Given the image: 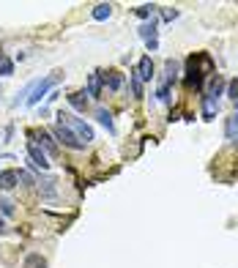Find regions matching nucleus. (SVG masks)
Returning <instances> with one entry per match:
<instances>
[{
  "label": "nucleus",
  "instance_id": "obj_1",
  "mask_svg": "<svg viewBox=\"0 0 238 268\" xmlns=\"http://www.w3.org/2000/svg\"><path fill=\"white\" fill-rule=\"evenodd\" d=\"M205 74H214L211 55H205V52L192 55V58L186 60V82H189L192 88L200 90V88H202V79H205Z\"/></svg>",
  "mask_w": 238,
  "mask_h": 268
},
{
  "label": "nucleus",
  "instance_id": "obj_2",
  "mask_svg": "<svg viewBox=\"0 0 238 268\" xmlns=\"http://www.w3.org/2000/svg\"><path fill=\"white\" fill-rule=\"evenodd\" d=\"M225 79L219 77V74H214L211 77V88L205 90V96H202V120H214L216 118V110H219V96L225 93Z\"/></svg>",
  "mask_w": 238,
  "mask_h": 268
},
{
  "label": "nucleus",
  "instance_id": "obj_3",
  "mask_svg": "<svg viewBox=\"0 0 238 268\" xmlns=\"http://www.w3.org/2000/svg\"><path fill=\"white\" fill-rule=\"evenodd\" d=\"M55 118H58V123H63V126H69V129L74 131V134H77L79 140H82L85 145L90 143V140H93V129H90L88 123H85V120H79V118H74L72 113H63V110H60L58 115H55Z\"/></svg>",
  "mask_w": 238,
  "mask_h": 268
},
{
  "label": "nucleus",
  "instance_id": "obj_4",
  "mask_svg": "<svg viewBox=\"0 0 238 268\" xmlns=\"http://www.w3.org/2000/svg\"><path fill=\"white\" fill-rule=\"evenodd\" d=\"M58 79H60V74H49V77H44V79H36L33 88H30V96H28V102H25V104L36 107V104L41 102V96H47V90L58 85Z\"/></svg>",
  "mask_w": 238,
  "mask_h": 268
},
{
  "label": "nucleus",
  "instance_id": "obj_5",
  "mask_svg": "<svg viewBox=\"0 0 238 268\" xmlns=\"http://www.w3.org/2000/svg\"><path fill=\"white\" fill-rule=\"evenodd\" d=\"M55 137H58L60 143L66 145V148H72V151H82V148H85L82 140H79L77 134H74L69 126H63V123H58V129H55Z\"/></svg>",
  "mask_w": 238,
  "mask_h": 268
},
{
  "label": "nucleus",
  "instance_id": "obj_6",
  "mask_svg": "<svg viewBox=\"0 0 238 268\" xmlns=\"http://www.w3.org/2000/svg\"><path fill=\"white\" fill-rule=\"evenodd\" d=\"M159 25H156V19H151V22H145L143 28H140V38L145 41V47L154 52V49H159Z\"/></svg>",
  "mask_w": 238,
  "mask_h": 268
},
{
  "label": "nucleus",
  "instance_id": "obj_7",
  "mask_svg": "<svg viewBox=\"0 0 238 268\" xmlns=\"http://www.w3.org/2000/svg\"><path fill=\"white\" fill-rule=\"evenodd\" d=\"M28 156H30V161H33L36 167H41V170H49L47 151H44L41 145L36 143V140H28Z\"/></svg>",
  "mask_w": 238,
  "mask_h": 268
},
{
  "label": "nucleus",
  "instance_id": "obj_8",
  "mask_svg": "<svg viewBox=\"0 0 238 268\" xmlns=\"http://www.w3.org/2000/svg\"><path fill=\"white\" fill-rule=\"evenodd\" d=\"M19 184V173L17 170H0V191H8Z\"/></svg>",
  "mask_w": 238,
  "mask_h": 268
},
{
  "label": "nucleus",
  "instance_id": "obj_9",
  "mask_svg": "<svg viewBox=\"0 0 238 268\" xmlns=\"http://www.w3.org/2000/svg\"><path fill=\"white\" fill-rule=\"evenodd\" d=\"M101 79H104L101 72H90L88 74V96H93V99L101 96Z\"/></svg>",
  "mask_w": 238,
  "mask_h": 268
},
{
  "label": "nucleus",
  "instance_id": "obj_10",
  "mask_svg": "<svg viewBox=\"0 0 238 268\" xmlns=\"http://www.w3.org/2000/svg\"><path fill=\"white\" fill-rule=\"evenodd\" d=\"M66 99H69V104H72L77 113H85V110H88V99H85L82 90H74V93H69Z\"/></svg>",
  "mask_w": 238,
  "mask_h": 268
},
{
  "label": "nucleus",
  "instance_id": "obj_11",
  "mask_svg": "<svg viewBox=\"0 0 238 268\" xmlns=\"http://www.w3.org/2000/svg\"><path fill=\"white\" fill-rule=\"evenodd\" d=\"M96 120H99L101 126H104V129L110 131V134H115V123H113V115L107 113V110L104 107H96Z\"/></svg>",
  "mask_w": 238,
  "mask_h": 268
},
{
  "label": "nucleus",
  "instance_id": "obj_12",
  "mask_svg": "<svg viewBox=\"0 0 238 268\" xmlns=\"http://www.w3.org/2000/svg\"><path fill=\"white\" fill-rule=\"evenodd\" d=\"M36 143H39V145H41V148H44V151H47V153H49V156H55V153H58V145H55V143H52V137H49L47 131H39V140H36Z\"/></svg>",
  "mask_w": 238,
  "mask_h": 268
},
{
  "label": "nucleus",
  "instance_id": "obj_13",
  "mask_svg": "<svg viewBox=\"0 0 238 268\" xmlns=\"http://www.w3.org/2000/svg\"><path fill=\"white\" fill-rule=\"evenodd\" d=\"M137 74H140V79H151L154 77V63H151V58H140Z\"/></svg>",
  "mask_w": 238,
  "mask_h": 268
},
{
  "label": "nucleus",
  "instance_id": "obj_14",
  "mask_svg": "<svg viewBox=\"0 0 238 268\" xmlns=\"http://www.w3.org/2000/svg\"><path fill=\"white\" fill-rule=\"evenodd\" d=\"M110 14H113V6H110V3H99V6L93 8V19H99V22L110 19Z\"/></svg>",
  "mask_w": 238,
  "mask_h": 268
},
{
  "label": "nucleus",
  "instance_id": "obj_15",
  "mask_svg": "<svg viewBox=\"0 0 238 268\" xmlns=\"http://www.w3.org/2000/svg\"><path fill=\"white\" fill-rule=\"evenodd\" d=\"M25 268H47V260H44L41 255H36V252H33V255H28L25 257V263H22Z\"/></svg>",
  "mask_w": 238,
  "mask_h": 268
},
{
  "label": "nucleus",
  "instance_id": "obj_16",
  "mask_svg": "<svg viewBox=\"0 0 238 268\" xmlns=\"http://www.w3.org/2000/svg\"><path fill=\"white\" fill-rule=\"evenodd\" d=\"M225 134H227V137H230V140H236V137H238V113H233L230 118H227Z\"/></svg>",
  "mask_w": 238,
  "mask_h": 268
},
{
  "label": "nucleus",
  "instance_id": "obj_17",
  "mask_svg": "<svg viewBox=\"0 0 238 268\" xmlns=\"http://www.w3.org/2000/svg\"><path fill=\"white\" fill-rule=\"evenodd\" d=\"M104 79H107V85H110L113 90H120V88H123V74H118V72L104 74Z\"/></svg>",
  "mask_w": 238,
  "mask_h": 268
},
{
  "label": "nucleus",
  "instance_id": "obj_18",
  "mask_svg": "<svg viewBox=\"0 0 238 268\" xmlns=\"http://www.w3.org/2000/svg\"><path fill=\"white\" fill-rule=\"evenodd\" d=\"M129 85H131V90H134V96H143V79H140L137 72L129 74Z\"/></svg>",
  "mask_w": 238,
  "mask_h": 268
},
{
  "label": "nucleus",
  "instance_id": "obj_19",
  "mask_svg": "<svg viewBox=\"0 0 238 268\" xmlns=\"http://www.w3.org/2000/svg\"><path fill=\"white\" fill-rule=\"evenodd\" d=\"M11 74H14V60L0 55V77H11Z\"/></svg>",
  "mask_w": 238,
  "mask_h": 268
},
{
  "label": "nucleus",
  "instance_id": "obj_20",
  "mask_svg": "<svg viewBox=\"0 0 238 268\" xmlns=\"http://www.w3.org/2000/svg\"><path fill=\"white\" fill-rule=\"evenodd\" d=\"M156 96H159V102H170V79H161V85H159V93H156Z\"/></svg>",
  "mask_w": 238,
  "mask_h": 268
},
{
  "label": "nucleus",
  "instance_id": "obj_21",
  "mask_svg": "<svg viewBox=\"0 0 238 268\" xmlns=\"http://www.w3.org/2000/svg\"><path fill=\"white\" fill-rule=\"evenodd\" d=\"M0 214H3V216H14V203H11V200L0 197Z\"/></svg>",
  "mask_w": 238,
  "mask_h": 268
},
{
  "label": "nucleus",
  "instance_id": "obj_22",
  "mask_svg": "<svg viewBox=\"0 0 238 268\" xmlns=\"http://www.w3.org/2000/svg\"><path fill=\"white\" fill-rule=\"evenodd\" d=\"M227 96H230L233 102H238V79H230V82H227Z\"/></svg>",
  "mask_w": 238,
  "mask_h": 268
},
{
  "label": "nucleus",
  "instance_id": "obj_23",
  "mask_svg": "<svg viewBox=\"0 0 238 268\" xmlns=\"http://www.w3.org/2000/svg\"><path fill=\"white\" fill-rule=\"evenodd\" d=\"M154 11H156V6H140L137 11H134V14H137L140 19H148V17H151V14H154Z\"/></svg>",
  "mask_w": 238,
  "mask_h": 268
},
{
  "label": "nucleus",
  "instance_id": "obj_24",
  "mask_svg": "<svg viewBox=\"0 0 238 268\" xmlns=\"http://www.w3.org/2000/svg\"><path fill=\"white\" fill-rule=\"evenodd\" d=\"M161 19H164V22H173V19H178V11H175V8H161Z\"/></svg>",
  "mask_w": 238,
  "mask_h": 268
},
{
  "label": "nucleus",
  "instance_id": "obj_25",
  "mask_svg": "<svg viewBox=\"0 0 238 268\" xmlns=\"http://www.w3.org/2000/svg\"><path fill=\"white\" fill-rule=\"evenodd\" d=\"M19 181H22L25 186H33V184H36V181L30 178V173H25V170H19Z\"/></svg>",
  "mask_w": 238,
  "mask_h": 268
},
{
  "label": "nucleus",
  "instance_id": "obj_26",
  "mask_svg": "<svg viewBox=\"0 0 238 268\" xmlns=\"http://www.w3.org/2000/svg\"><path fill=\"white\" fill-rule=\"evenodd\" d=\"M6 230V222H3V216H0V232Z\"/></svg>",
  "mask_w": 238,
  "mask_h": 268
},
{
  "label": "nucleus",
  "instance_id": "obj_27",
  "mask_svg": "<svg viewBox=\"0 0 238 268\" xmlns=\"http://www.w3.org/2000/svg\"><path fill=\"white\" fill-rule=\"evenodd\" d=\"M236 143H238V137H236Z\"/></svg>",
  "mask_w": 238,
  "mask_h": 268
}]
</instances>
